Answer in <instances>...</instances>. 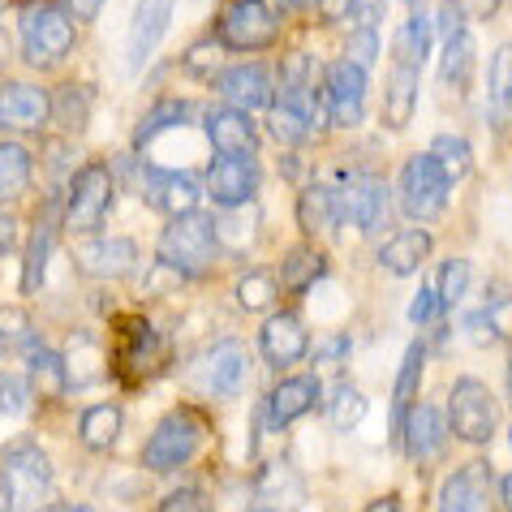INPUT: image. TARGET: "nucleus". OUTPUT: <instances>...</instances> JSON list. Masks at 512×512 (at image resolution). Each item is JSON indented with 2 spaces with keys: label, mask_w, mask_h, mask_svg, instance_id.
I'll use <instances>...</instances> for the list:
<instances>
[{
  "label": "nucleus",
  "mask_w": 512,
  "mask_h": 512,
  "mask_svg": "<svg viewBox=\"0 0 512 512\" xmlns=\"http://www.w3.org/2000/svg\"><path fill=\"white\" fill-rule=\"evenodd\" d=\"M284 5H293V9H315V5H323V0H284Z\"/></svg>",
  "instance_id": "nucleus-58"
},
{
  "label": "nucleus",
  "mask_w": 512,
  "mask_h": 512,
  "mask_svg": "<svg viewBox=\"0 0 512 512\" xmlns=\"http://www.w3.org/2000/svg\"><path fill=\"white\" fill-rule=\"evenodd\" d=\"M52 254V207L44 211V220L35 224L31 246H26V267H22V293H39L44 289V267Z\"/></svg>",
  "instance_id": "nucleus-34"
},
{
  "label": "nucleus",
  "mask_w": 512,
  "mask_h": 512,
  "mask_svg": "<svg viewBox=\"0 0 512 512\" xmlns=\"http://www.w3.org/2000/svg\"><path fill=\"white\" fill-rule=\"evenodd\" d=\"M211 82H216L224 108H237V112H259L272 99V74L263 65H229Z\"/></svg>",
  "instance_id": "nucleus-19"
},
{
  "label": "nucleus",
  "mask_w": 512,
  "mask_h": 512,
  "mask_svg": "<svg viewBox=\"0 0 512 512\" xmlns=\"http://www.w3.org/2000/svg\"><path fill=\"white\" fill-rule=\"evenodd\" d=\"M99 9H104V0H61V13H65L69 22H74V18L78 22H91Z\"/></svg>",
  "instance_id": "nucleus-55"
},
{
  "label": "nucleus",
  "mask_w": 512,
  "mask_h": 512,
  "mask_svg": "<svg viewBox=\"0 0 512 512\" xmlns=\"http://www.w3.org/2000/svg\"><path fill=\"white\" fill-rule=\"evenodd\" d=\"M465 332L478 340V345H495L504 340V306H487V310H474L465 319Z\"/></svg>",
  "instance_id": "nucleus-46"
},
{
  "label": "nucleus",
  "mask_w": 512,
  "mask_h": 512,
  "mask_svg": "<svg viewBox=\"0 0 512 512\" xmlns=\"http://www.w3.org/2000/svg\"><path fill=\"white\" fill-rule=\"evenodd\" d=\"M332 190V224H353L362 233L383 229L388 220V186L375 173H345Z\"/></svg>",
  "instance_id": "nucleus-6"
},
{
  "label": "nucleus",
  "mask_w": 512,
  "mask_h": 512,
  "mask_svg": "<svg viewBox=\"0 0 512 512\" xmlns=\"http://www.w3.org/2000/svg\"><path fill=\"white\" fill-rule=\"evenodd\" d=\"M401 444H405V457L414 461H435L444 457V444H448V426L439 405H414L409 414L401 418Z\"/></svg>",
  "instance_id": "nucleus-20"
},
{
  "label": "nucleus",
  "mask_w": 512,
  "mask_h": 512,
  "mask_svg": "<svg viewBox=\"0 0 512 512\" xmlns=\"http://www.w3.org/2000/svg\"><path fill=\"white\" fill-rule=\"evenodd\" d=\"M469 263L465 259H448L444 267L435 272V280H431V293H435V310H452L461 302V297L469 293Z\"/></svg>",
  "instance_id": "nucleus-40"
},
{
  "label": "nucleus",
  "mask_w": 512,
  "mask_h": 512,
  "mask_svg": "<svg viewBox=\"0 0 512 512\" xmlns=\"http://www.w3.org/2000/svg\"><path fill=\"white\" fill-rule=\"evenodd\" d=\"M469 69H474V35L457 31L444 39V56H439V82L444 87H465Z\"/></svg>",
  "instance_id": "nucleus-36"
},
{
  "label": "nucleus",
  "mask_w": 512,
  "mask_h": 512,
  "mask_svg": "<svg viewBox=\"0 0 512 512\" xmlns=\"http://www.w3.org/2000/svg\"><path fill=\"white\" fill-rule=\"evenodd\" d=\"M375 56H379V35L371 31V26H358V31L349 35V48H345V61L349 65H358L362 74L375 65Z\"/></svg>",
  "instance_id": "nucleus-48"
},
{
  "label": "nucleus",
  "mask_w": 512,
  "mask_h": 512,
  "mask_svg": "<svg viewBox=\"0 0 512 512\" xmlns=\"http://www.w3.org/2000/svg\"><path fill=\"white\" fill-rule=\"evenodd\" d=\"M112 207V168L87 164L69 181V203H65V229L69 233H99Z\"/></svg>",
  "instance_id": "nucleus-8"
},
{
  "label": "nucleus",
  "mask_w": 512,
  "mask_h": 512,
  "mask_svg": "<svg viewBox=\"0 0 512 512\" xmlns=\"http://www.w3.org/2000/svg\"><path fill=\"white\" fill-rule=\"evenodd\" d=\"M297 220H302L306 233H319L332 224V190L327 186H310L302 198H297Z\"/></svg>",
  "instance_id": "nucleus-45"
},
{
  "label": "nucleus",
  "mask_w": 512,
  "mask_h": 512,
  "mask_svg": "<svg viewBox=\"0 0 512 512\" xmlns=\"http://www.w3.org/2000/svg\"><path fill=\"white\" fill-rule=\"evenodd\" d=\"M405 5H422V0H405Z\"/></svg>",
  "instance_id": "nucleus-61"
},
{
  "label": "nucleus",
  "mask_w": 512,
  "mask_h": 512,
  "mask_svg": "<svg viewBox=\"0 0 512 512\" xmlns=\"http://www.w3.org/2000/svg\"><path fill=\"white\" fill-rule=\"evenodd\" d=\"M323 104H327V117L340 130H353L362 117H366V74L349 61H336L323 78Z\"/></svg>",
  "instance_id": "nucleus-12"
},
{
  "label": "nucleus",
  "mask_w": 512,
  "mask_h": 512,
  "mask_svg": "<svg viewBox=\"0 0 512 512\" xmlns=\"http://www.w3.org/2000/svg\"><path fill=\"white\" fill-rule=\"evenodd\" d=\"M31 340H35V327H31V319H26L18 306L0 310V349H5V345H22L26 349Z\"/></svg>",
  "instance_id": "nucleus-47"
},
{
  "label": "nucleus",
  "mask_w": 512,
  "mask_h": 512,
  "mask_svg": "<svg viewBox=\"0 0 512 512\" xmlns=\"http://www.w3.org/2000/svg\"><path fill=\"white\" fill-rule=\"evenodd\" d=\"M431 315H435V293H431V284H422L414 306H409V323H431Z\"/></svg>",
  "instance_id": "nucleus-54"
},
{
  "label": "nucleus",
  "mask_w": 512,
  "mask_h": 512,
  "mask_svg": "<svg viewBox=\"0 0 512 512\" xmlns=\"http://www.w3.org/2000/svg\"><path fill=\"white\" fill-rule=\"evenodd\" d=\"M198 121V108L190 104V99H160L151 112H142V121H138V130H134V151H142L155 134H164V130H177V125H190Z\"/></svg>",
  "instance_id": "nucleus-31"
},
{
  "label": "nucleus",
  "mask_w": 512,
  "mask_h": 512,
  "mask_svg": "<svg viewBox=\"0 0 512 512\" xmlns=\"http://www.w3.org/2000/svg\"><path fill=\"white\" fill-rule=\"evenodd\" d=\"M302 478L293 474V465H284V461H272L263 469V478H259V508H272V512H293L297 504H302Z\"/></svg>",
  "instance_id": "nucleus-29"
},
{
  "label": "nucleus",
  "mask_w": 512,
  "mask_h": 512,
  "mask_svg": "<svg viewBox=\"0 0 512 512\" xmlns=\"http://www.w3.org/2000/svg\"><path fill=\"white\" fill-rule=\"evenodd\" d=\"M426 155H431L435 168L448 177V186H452V181H461L469 168H474V151H469V142H465V138H435Z\"/></svg>",
  "instance_id": "nucleus-41"
},
{
  "label": "nucleus",
  "mask_w": 512,
  "mask_h": 512,
  "mask_svg": "<svg viewBox=\"0 0 512 512\" xmlns=\"http://www.w3.org/2000/svg\"><path fill=\"white\" fill-rule=\"evenodd\" d=\"M48 121H56L65 134H78L87 130L91 121V108H95V87H87V82H65L56 95H48Z\"/></svg>",
  "instance_id": "nucleus-26"
},
{
  "label": "nucleus",
  "mask_w": 512,
  "mask_h": 512,
  "mask_svg": "<svg viewBox=\"0 0 512 512\" xmlns=\"http://www.w3.org/2000/svg\"><path fill=\"white\" fill-rule=\"evenodd\" d=\"M383 9H388V0H345V9H340V13L353 18L358 26H371V31H375L379 18H383Z\"/></svg>",
  "instance_id": "nucleus-52"
},
{
  "label": "nucleus",
  "mask_w": 512,
  "mask_h": 512,
  "mask_svg": "<svg viewBox=\"0 0 512 512\" xmlns=\"http://www.w3.org/2000/svg\"><path fill=\"white\" fill-rule=\"evenodd\" d=\"M207 194L216 198L224 207H241L250 203L254 194H259V164H254V155H216V160L207 164Z\"/></svg>",
  "instance_id": "nucleus-13"
},
{
  "label": "nucleus",
  "mask_w": 512,
  "mask_h": 512,
  "mask_svg": "<svg viewBox=\"0 0 512 512\" xmlns=\"http://www.w3.org/2000/svg\"><path fill=\"white\" fill-rule=\"evenodd\" d=\"M319 87V61L302 48L284 52L280 56V69H276V91L272 95H302V99H315Z\"/></svg>",
  "instance_id": "nucleus-30"
},
{
  "label": "nucleus",
  "mask_w": 512,
  "mask_h": 512,
  "mask_svg": "<svg viewBox=\"0 0 512 512\" xmlns=\"http://www.w3.org/2000/svg\"><path fill=\"white\" fill-rule=\"evenodd\" d=\"M246 366H250L246 345H241L237 336H224L194 362V379L203 383L207 392H216V396H237L241 379H246Z\"/></svg>",
  "instance_id": "nucleus-14"
},
{
  "label": "nucleus",
  "mask_w": 512,
  "mask_h": 512,
  "mask_svg": "<svg viewBox=\"0 0 512 512\" xmlns=\"http://www.w3.org/2000/svg\"><path fill=\"white\" fill-rule=\"evenodd\" d=\"M203 125H207L211 147H216L220 155H254V147H259L250 117L237 112V108H207Z\"/></svg>",
  "instance_id": "nucleus-23"
},
{
  "label": "nucleus",
  "mask_w": 512,
  "mask_h": 512,
  "mask_svg": "<svg viewBox=\"0 0 512 512\" xmlns=\"http://www.w3.org/2000/svg\"><path fill=\"white\" fill-rule=\"evenodd\" d=\"M315 401H319V375H289L284 383H276L272 396L263 401V426L267 431H284L289 422L310 414Z\"/></svg>",
  "instance_id": "nucleus-18"
},
{
  "label": "nucleus",
  "mask_w": 512,
  "mask_h": 512,
  "mask_svg": "<svg viewBox=\"0 0 512 512\" xmlns=\"http://www.w3.org/2000/svg\"><path fill=\"white\" fill-rule=\"evenodd\" d=\"M250 512H272V508H250Z\"/></svg>",
  "instance_id": "nucleus-60"
},
{
  "label": "nucleus",
  "mask_w": 512,
  "mask_h": 512,
  "mask_svg": "<svg viewBox=\"0 0 512 512\" xmlns=\"http://www.w3.org/2000/svg\"><path fill=\"white\" fill-rule=\"evenodd\" d=\"M203 444H207V418L198 414V409L181 405L173 414H164L160 426L151 431L147 448H142V465H147L151 474H173V469L190 465Z\"/></svg>",
  "instance_id": "nucleus-3"
},
{
  "label": "nucleus",
  "mask_w": 512,
  "mask_h": 512,
  "mask_svg": "<svg viewBox=\"0 0 512 512\" xmlns=\"http://www.w3.org/2000/svg\"><path fill=\"white\" fill-rule=\"evenodd\" d=\"M78 431H82V444L91 452H108L121 435V409L117 405H91L87 414H82Z\"/></svg>",
  "instance_id": "nucleus-35"
},
{
  "label": "nucleus",
  "mask_w": 512,
  "mask_h": 512,
  "mask_svg": "<svg viewBox=\"0 0 512 512\" xmlns=\"http://www.w3.org/2000/svg\"><path fill=\"white\" fill-rule=\"evenodd\" d=\"M362 418H366V396L353 388V383H336L332 401H327V422H332L336 431H353Z\"/></svg>",
  "instance_id": "nucleus-43"
},
{
  "label": "nucleus",
  "mask_w": 512,
  "mask_h": 512,
  "mask_svg": "<svg viewBox=\"0 0 512 512\" xmlns=\"http://www.w3.org/2000/svg\"><path fill=\"white\" fill-rule=\"evenodd\" d=\"M56 512H95V508H87V504H61Z\"/></svg>",
  "instance_id": "nucleus-59"
},
{
  "label": "nucleus",
  "mask_w": 512,
  "mask_h": 512,
  "mask_svg": "<svg viewBox=\"0 0 512 512\" xmlns=\"http://www.w3.org/2000/svg\"><path fill=\"white\" fill-rule=\"evenodd\" d=\"M48 91L31 82H0V130L5 134H35L48 125Z\"/></svg>",
  "instance_id": "nucleus-16"
},
{
  "label": "nucleus",
  "mask_w": 512,
  "mask_h": 512,
  "mask_svg": "<svg viewBox=\"0 0 512 512\" xmlns=\"http://www.w3.org/2000/svg\"><path fill=\"white\" fill-rule=\"evenodd\" d=\"M142 198L160 211V216H190L198 211V198H203V186L198 177L190 173H177V168H142V181H138Z\"/></svg>",
  "instance_id": "nucleus-11"
},
{
  "label": "nucleus",
  "mask_w": 512,
  "mask_h": 512,
  "mask_svg": "<svg viewBox=\"0 0 512 512\" xmlns=\"http://www.w3.org/2000/svg\"><path fill=\"white\" fill-rule=\"evenodd\" d=\"M435 48V26L426 13H414L401 31H396V65H409V69H422V61L431 56Z\"/></svg>",
  "instance_id": "nucleus-32"
},
{
  "label": "nucleus",
  "mask_w": 512,
  "mask_h": 512,
  "mask_svg": "<svg viewBox=\"0 0 512 512\" xmlns=\"http://www.w3.org/2000/svg\"><path fill=\"white\" fill-rule=\"evenodd\" d=\"M211 220L216 216H207V211H190V216L168 220V229L160 233V263L181 276L211 272V263H216V254H220L216 224Z\"/></svg>",
  "instance_id": "nucleus-2"
},
{
  "label": "nucleus",
  "mask_w": 512,
  "mask_h": 512,
  "mask_svg": "<svg viewBox=\"0 0 512 512\" xmlns=\"http://www.w3.org/2000/svg\"><path fill=\"white\" fill-rule=\"evenodd\" d=\"M220 52H224V48H220L211 35L198 39V44L186 52V69H194L198 78H216V74H220Z\"/></svg>",
  "instance_id": "nucleus-49"
},
{
  "label": "nucleus",
  "mask_w": 512,
  "mask_h": 512,
  "mask_svg": "<svg viewBox=\"0 0 512 512\" xmlns=\"http://www.w3.org/2000/svg\"><path fill=\"white\" fill-rule=\"evenodd\" d=\"M366 512H401V495H379L375 504H366Z\"/></svg>",
  "instance_id": "nucleus-57"
},
{
  "label": "nucleus",
  "mask_w": 512,
  "mask_h": 512,
  "mask_svg": "<svg viewBox=\"0 0 512 512\" xmlns=\"http://www.w3.org/2000/svg\"><path fill=\"white\" fill-rule=\"evenodd\" d=\"M0 512H9V508H5V504H0Z\"/></svg>",
  "instance_id": "nucleus-62"
},
{
  "label": "nucleus",
  "mask_w": 512,
  "mask_h": 512,
  "mask_svg": "<svg viewBox=\"0 0 512 512\" xmlns=\"http://www.w3.org/2000/svg\"><path fill=\"white\" fill-rule=\"evenodd\" d=\"M26 405H31V383L22 375H0V414L18 418Z\"/></svg>",
  "instance_id": "nucleus-50"
},
{
  "label": "nucleus",
  "mask_w": 512,
  "mask_h": 512,
  "mask_svg": "<svg viewBox=\"0 0 512 512\" xmlns=\"http://www.w3.org/2000/svg\"><path fill=\"white\" fill-rule=\"evenodd\" d=\"M426 254H431V233L426 229H405V233H396V237H388L379 246V263L388 267L392 276H409V272H418V267L426 263Z\"/></svg>",
  "instance_id": "nucleus-27"
},
{
  "label": "nucleus",
  "mask_w": 512,
  "mask_h": 512,
  "mask_svg": "<svg viewBox=\"0 0 512 512\" xmlns=\"http://www.w3.org/2000/svg\"><path fill=\"white\" fill-rule=\"evenodd\" d=\"M31 186V151L22 142H0V198H18Z\"/></svg>",
  "instance_id": "nucleus-38"
},
{
  "label": "nucleus",
  "mask_w": 512,
  "mask_h": 512,
  "mask_svg": "<svg viewBox=\"0 0 512 512\" xmlns=\"http://www.w3.org/2000/svg\"><path fill=\"white\" fill-rule=\"evenodd\" d=\"M276 276L267 272V267H254V272H246L237 280V306L241 310H254V315H259V310H272V302H276Z\"/></svg>",
  "instance_id": "nucleus-42"
},
{
  "label": "nucleus",
  "mask_w": 512,
  "mask_h": 512,
  "mask_svg": "<svg viewBox=\"0 0 512 512\" xmlns=\"http://www.w3.org/2000/svg\"><path fill=\"white\" fill-rule=\"evenodd\" d=\"M52 461L44 457V448L22 444L9 448L0 461V491H5L9 512H44L52 504Z\"/></svg>",
  "instance_id": "nucleus-1"
},
{
  "label": "nucleus",
  "mask_w": 512,
  "mask_h": 512,
  "mask_svg": "<svg viewBox=\"0 0 512 512\" xmlns=\"http://www.w3.org/2000/svg\"><path fill=\"white\" fill-rule=\"evenodd\" d=\"M508 87H512V52L495 48L491 56V121L504 125L508 117Z\"/></svg>",
  "instance_id": "nucleus-44"
},
{
  "label": "nucleus",
  "mask_w": 512,
  "mask_h": 512,
  "mask_svg": "<svg viewBox=\"0 0 512 512\" xmlns=\"http://www.w3.org/2000/svg\"><path fill=\"white\" fill-rule=\"evenodd\" d=\"M310 125H315V99H302V95H272L267 99V130H272V138H280L284 147L306 142Z\"/></svg>",
  "instance_id": "nucleus-22"
},
{
  "label": "nucleus",
  "mask_w": 512,
  "mask_h": 512,
  "mask_svg": "<svg viewBox=\"0 0 512 512\" xmlns=\"http://www.w3.org/2000/svg\"><path fill=\"white\" fill-rule=\"evenodd\" d=\"M495 508H500V491H495V474L487 461L461 465L439 487V512H495Z\"/></svg>",
  "instance_id": "nucleus-10"
},
{
  "label": "nucleus",
  "mask_w": 512,
  "mask_h": 512,
  "mask_svg": "<svg viewBox=\"0 0 512 512\" xmlns=\"http://www.w3.org/2000/svg\"><path fill=\"white\" fill-rule=\"evenodd\" d=\"M452 9L461 13V18H495V9H500V0H448Z\"/></svg>",
  "instance_id": "nucleus-53"
},
{
  "label": "nucleus",
  "mask_w": 512,
  "mask_h": 512,
  "mask_svg": "<svg viewBox=\"0 0 512 512\" xmlns=\"http://www.w3.org/2000/svg\"><path fill=\"white\" fill-rule=\"evenodd\" d=\"M61 358V375H65V392H82L99 379V340L91 332H69Z\"/></svg>",
  "instance_id": "nucleus-24"
},
{
  "label": "nucleus",
  "mask_w": 512,
  "mask_h": 512,
  "mask_svg": "<svg viewBox=\"0 0 512 512\" xmlns=\"http://www.w3.org/2000/svg\"><path fill=\"white\" fill-rule=\"evenodd\" d=\"M280 35V13L267 0H229L216 18L211 39L224 52H263L272 48Z\"/></svg>",
  "instance_id": "nucleus-4"
},
{
  "label": "nucleus",
  "mask_w": 512,
  "mask_h": 512,
  "mask_svg": "<svg viewBox=\"0 0 512 512\" xmlns=\"http://www.w3.org/2000/svg\"><path fill=\"white\" fill-rule=\"evenodd\" d=\"M259 349H263V362L272 366V371H293V366L306 358V349H310L306 323L297 319L293 310H276V315L263 323V332H259Z\"/></svg>",
  "instance_id": "nucleus-15"
},
{
  "label": "nucleus",
  "mask_w": 512,
  "mask_h": 512,
  "mask_svg": "<svg viewBox=\"0 0 512 512\" xmlns=\"http://www.w3.org/2000/svg\"><path fill=\"white\" fill-rule=\"evenodd\" d=\"M414 104H418V69L392 65L388 91H383V125L388 130H405L409 117H414Z\"/></svg>",
  "instance_id": "nucleus-28"
},
{
  "label": "nucleus",
  "mask_w": 512,
  "mask_h": 512,
  "mask_svg": "<svg viewBox=\"0 0 512 512\" xmlns=\"http://www.w3.org/2000/svg\"><path fill=\"white\" fill-rule=\"evenodd\" d=\"M13 246H18V220H13L9 211H0V259L13 254Z\"/></svg>",
  "instance_id": "nucleus-56"
},
{
  "label": "nucleus",
  "mask_w": 512,
  "mask_h": 512,
  "mask_svg": "<svg viewBox=\"0 0 512 512\" xmlns=\"http://www.w3.org/2000/svg\"><path fill=\"white\" fill-rule=\"evenodd\" d=\"M448 177L435 168L431 155H409L401 164V211L409 220H439L448 207Z\"/></svg>",
  "instance_id": "nucleus-9"
},
{
  "label": "nucleus",
  "mask_w": 512,
  "mask_h": 512,
  "mask_svg": "<svg viewBox=\"0 0 512 512\" xmlns=\"http://www.w3.org/2000/svg\"><path fill=\"white\" fill-rule=\"evenodd\" d=\"M18 31H22V56L35 69H56L74 52V22L61 9H48V5L22 9Z\"/></svg>",
  "instance_id": "nucleus-7"
},
{
  "label": "nucleus",
  "mask_w": 512,
  "mask_h": 512,
  "mask_svg": "<svg viewBox=\"0 0 512 512\" xmlns=\"http://www.w3.org/2000/svg\"><path fill=\"white\" fill-rule=\"evenodd\" d=\"M26 383H31V388H44V392H65V375H61V358H56L52 349H44L39 345V340H31V345H26Z\"/></svg>",
  "instance_id": "nucleus-39"
},
{
  "label": "nucleus",
  "mask_w": 512,
  "mask_h": 512,
  "mask_svg": "<svg viewBox=\"0 0 512 512\" xmlns=\"http://www.w3.org/2000/svg\"><path fill=\"white\" fill-rule=\"evenodd\" d=\"M323 276H327V259H323V254L310 250V246H297V250H289V259H284L276 284H284L289 293H306L310 284H319Z\"/></svg>",
  "instance_id": "nucleus-33"
},
{
  "label": "nucleus",
  "mask_w": 512,
  "mask_h": 512,
  "mask_svg": "<svg viewBox=\"0 0 512 512\" xmlns=\"http://www.w3.org/2000/svg\"><path fill=\"white\" fill-rule=\"evenodd\" d=\"M452 435L465 444H487L500 431V401L491 396V388L482 379H457L448 392V422Z\"/></svg>",
  "instance_id": "nucleus-5"
},
{
  "label": "nucleus",
  "mask_w": 512,
  "mask_h": 512,
  "mask_svg": "<svg viewBox=\"0 0 512 512\" xmlns=\"http://www.w3.org/2000/svg\"><path fill=\"white\" fill-rule=\"evenodd\" d=\"M121 332L130 336L125 340V349H121V362L134 366V383L160 371L164 366V358H160L164 345H160V336H155V327L147 319H130V323H121Z\"/></svg>",
  "instance_id": "nucleus-25"
},
{
  "label": "nucleus",
  "mask_w": 512,
  "mask_h": 512,
  "mask_svg": "<svg viewBox=\"0 0 512 512\" xmlns=\"http://www.w3.org/2000/svg\"><path fill=\"white\" fill-rule=\"evenodd\" d=\"M78 267L87 276H104V280H121L130 276L138 267V246L130 237H99V241H87L78 250Z\"/></svg>",
  "instance_id": "nucleus-21"
},
{
  "label": "nucleus",
  "mask_w": 512,
  "mask_h": 512,
  "mask_svg": "<svg viewBox=\"0 0 512 512\" xmlns=\"http://www.w3.org/2000/svg\"><path fill=\"white\" fill-rule=\"evenodd\" d=\"M173 5L177 0H138L134 22H130V48H125V65L138 69L151 61L160 39L168 35V22H173Z\"/></svg>",
  "instance_id": "nucleus-17"
},
{
  "label": "nucleus",
  "mask_w": 512,
  "mask_h": 512,
  "mask_svg": "<svg viewBox=\"0 0 512 512\" xmlns=\"http://www.w3.org/2000/svg\"><path fill=\"white\" fill-rule=\"evenodd\" d=\"M422 362H426V345H409L401 375H396V388H392V431H401V418L409 414V401H414L418 379H422Z\"/></svg>",
  "instance_id": "nucleus-37"
},
{
  "label": "nucleus",
  "mask_w": 512,
  "mask_h": 512,
  "mask_svg": "<svg viewBox=\"0 0 512 512\" xmlns=\"http://www.w3.org/2000/svg\"><path fill=\"white\" fill-rule=\"evenodd\" d=\"M160 512H211V500H207L203 487H177V491L160 504Z\"/></svg>",
  "instance_id": "nucleus-51"
}]
</instances>
